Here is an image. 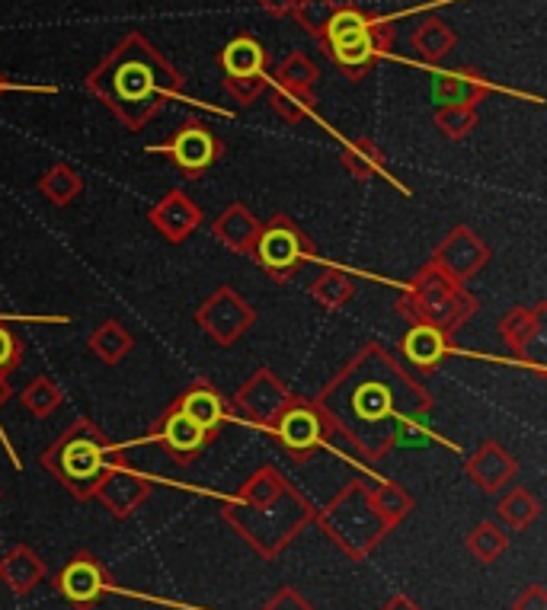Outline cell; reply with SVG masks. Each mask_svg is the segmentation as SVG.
<instances>
[{
  "label": "cell",
  "instance_id": "cell-34",
  "mask_svg": "<svg viewBox=\"0 0 547 610\" xmlns=\"http://www.w3.org/2000/svg\"><path fill=\"white\" fill-rule=\"evenodd\" d=\"M414 48L420 51V58H426V61H442L455 48V33L442 20L429 16L426 23H420L414 30Z\"/></svg>",
  "mask_w": 547,
  "mask_h": 610
},
{
  "label": "cell",
  "instance_id": "cell-11",
  "mask_svg": "<svg viewBox=\"0 0 547 610\" xmlns=\"http://www.w3.org/2000/svg\"><path fill=\"white\" fill-rule=\"evenodd\" d=\"M272 435L295 464H307L311 457H317V450L330 442L314 400H301V397H295L292 407L279 415V422L272 425Z\"/></svg>",
  "mask_w": 547,
  "mask_h": 610
},
{
  "label": "cell",
  "instance_id": "cell-4",
  "mask_svg": "<svg viewBox=\"0 0 547 610\" xmlns=\"http://www.w3.org/2000/svg\"><path fill=\"white\" fill-rule=\"evenodd\" d=\"M119 460H126L123 450L90 419H74L65 435L55 438L51 448L43 454L45 470L74 498H93V489L103 480V473Z\"/></svg>",
  "mask_w": 547,
  "mask_h": 610
},
{
  "label": "cell",
  "instance_id": "cell-16",
  "mask_svg": "<svg viewBox=\"0 0 547 610\" xmlns=\"http://www.w3.org/2000/svg\"><path fill=\"white\" fill-rule=\"evenodd\" d=\"M151 442H158L179 467H186V464H193L202 450L209 448L214 438L206 435L196 422H189L179 409L170 403L161 412V419L154 422V429H151Z\"/></svg>",
  "mask_w": 547,
  "mask_h": 610
},
{
  "label": "cell",
  "instance_id": "cell-24",
  "mask_svg": "<svg viewBox=\"0 0 547 610\" xmlns=\"http://www.w3.org/2000/svg\"><path fill=\"white\" fill-rule=\"evenodd\" d=\"M490 93V83L474 71H449L432 78V99L442 106H477Z\"/></svg>",
  "mask_w": 547,
  "mask_h": 610
},
{
  "label": "cell",
  "instance_id": "cell-21",
  "mask_svg": "<svg viewBox=\"0 0 547 610\" xmlns=\"http://www.w3.org/2000/svg\"><path fill=\"white\" fill-rule=\"evenodd\" d=\"M400 352L410 365H417L420 371H435L449 359L452 352V336H445L442 329L426 324H410V329L400 339Z\"/></svg>",
  "mask_w": 547,
  "mask_h": 610
},
{
  "label": "cell",
  "instance_id": "cell-39",
  "mask_svg": "<svg viewBox=\"0 0 547 610\" xmlns=\"http://www.w3.org/2000/svg\"><path fill=\"white\" fill-rule=\"evenodd\" d=\"M224 90L231 93L234 103L253 106L269 90V81H266V74H256V78H224Z\"/></svg>",
  "mask_w": 547,
  "mask_h": 610
},
{
  "label": "cell",
  "instance_id": "cell-26",
  "mask_svg": "<svg viewBox=\"0 0 547 610\" xmlns=\"http://www.w3.org/2000/svg\"><path fill=\"white\" fill-rule=\"evenodd\" d=\"M86 349L103 365H119V362H126V355L135 349V336L119 320H106V324L93 329V336L86 339Z\"/></svg>",
  "mask_w": 547,
  "mask_h": 610
},
{
  "label": "cell",
  "instance_id": "cell-42",
  "mask_svg": "<svg viewBox=\"0 0 547 610\" xmlns=\"http://www.w3.org/2000/svg\"><path fill=\"white\" fill-rule=\"evenodd\" d=\"M512 610H547V591L542 585H528L519 598Z\"/></svg>",
  "mask_w": 547,
  "mask_h": 610
},
{
  "label": "cell",
  "instance_id": "cell-45",
  "mask_svg": "<svg viewBox=\"0 0 547 610\" xmlns=\"http://www.w3.org/2000/svg\"><path fill=\"white\" fill-rule=\"evenodd\" d=\"M3 90H7V81H3V74H0V93H3Z\"/></svg>",
  "mask_w": 547,
  "mask_h": 610
},
{
  "label": "cell",
  "instance_id": "cell-1",
  "mask_svg": "<svg viewBox=\"0 0 547 610\" xmlns=\"http://www.w3.org/2000/svg\"><path fill=\"white\" fill-rule=\"evenodd\" d=\"M314 407L327 438L365 464H381L410 435H426L420 422L432 412V397L381 342H369L330 377Z\"/></svg>",
  "mask_w": 547,
  "mask_h": 610
},
{
  "label": "cell",
  "instance_id": "cell-13",
  "mask_svg": "<svg viewBox=\"0 0 547 610\" xmlns=\"http://www.w3.org/2000/svg\"><path fill=\"white\" fill-rule=\"evenodd\" d=\"M161 151L170 154V161L176 163L186 176H202L206 169H211L214 163L221 161L224 144L218 141V134L211 131L209 125H202L199 119H189V122L176 128V134L170 138Z\"/></svg>",
  "mask_w": 547,
  "mask_h": 610
},
{
  "label": "cell",
  "instance_id": "cell-44",
  "mask_svg": "<svg viewBox=\"0 0 547 610\" xmlns=\"http://www.w3.org/2000/svg\"><path fill=\"white\" fill-rule=\"evenodd\" d=\"M10 400V384H7V374H0V407Z\"/></svg>",
  "mask_w": 547,
  "mask_h": 610
},
{
  "label": "cell",
  "instance_id": "cell-15",
  "mask_svg": "<svg viewBox=\"0 0 547 610\" xmlns=\"http://www.w3.org/2000/svg\"><path fill=\"white\" fill-rule=\"evenodd\" d=\"M109 585H113V575L93 553H78L55 575V591L68 598L74 608H93L106 595Z\"/></svg>",
  "mask_w": 547,
  "mask_h": 610
},
{
  "label": "cell",
  "instance_id": "cell-40",
  "mask_svg": "<svg viewBox=\"0 0 547 610\" xmlns=\"http://www.w3.org/2000/svg\"><path fill=\"white\" fill-rule=\"evenodd\" d=\"M23 362V342H20V336L10 329V326L0 324V374H13L16 367Z\"/></svg>",
  "mask_w": 547,
  "mask_h": 610
},
{
  "label": "cell",
  "instance_id": "cell-23",
  "mask_svg": "<svg viewBox=\"0 0 547 610\" xmlns=\"http://www.w3.org/2000/svg\"><path fill=\"white\" fill-rule=\"evenodd\" d=\"M259 221H256V214H253L247 204L234 202L228 204L218 218H214V224H211V234L221 241V244L228 246L231 253H244V256H251L253 253V244H256V237H259Z\"/></svg>",
  "mask_w": 547,
  "mask_h": 610
},
{
  "label": "cell",
  "instance_id": "cell-7",
  "mask_svg": "<svg viewBox=\"0 0 547 610\" xmlns=\"http://www.w3.org/2000/svg\"><path fill=\"white\" fill-rule=\"evenodd\" d=\"M314 521L349 560L372 556L375 547L391 533V528L381 521V515L372 505L365 480H356V483L339 489L337 495L314 515Z\"/></svg>",
  "mask_w": 547,
  "mask_h": 610
},
{
  "label": "cell",
  "instance_id": "cell-10",
  "mask_svg": "<svg viewBox=\"0 0 547 610\" xmlns=\"http://www.w3.org/2000/svg\"><path fill=\"white\" fill-rule=\"evenodd\" d=\"M292 400H295V394L289 390V384L272 367H259L241 384V390L234 394L231 407L237 409V415H244L253 425L272 429L279 422V415L292 407Z\"/></svg>",
  "mask_w": 547,
  "mask_h": 610
},
{
  "label": "cell",
  "instance_id": "cell-6",
  "mask_svg": "<svg viewBox=\"0 0 547 610\" xmlns=\"http://www.w3.org/2000/svg\"><path fill=\"white\" fill-rule=\"evenodd\" d=\"M477 307H480L477 297L462 282L439 272L432 262L422 266L397 301L400 317H407L410 324L435 326L445 336H455L477 314Z\"/></svg>",
  "mask_w": 547,
  "mask_h": 610
},
{
  "label": "cell",
  "instance_id": "cell-29",
  "mask_svg": "<svg viewBox=\"0 0 547 610\" xmlns=\"http://www.w3.org/2000/svg\"><path fill=\"white\" fill-rule=\"evenodd\" d=\"M352 294H356V279H352L349 272L337 269V266H327V269L314 279V285H311V297H314L324 310H339V307H346V304L352 301Z\"/></svg>",
  "mask_w": 547,
  "mask_h": 610
},
{
  "label": "cell",
  "instance_id": "cell-3",
  "mask_svg": "<svg viewBox=\"0 0 547 610\" xmlns=\"http://www.w3.org/2000/svg\"><path fill=\"white\" fill-rule=\"evenodd\" d=\"M224 521L266 560L279 556L301 530L314 525L317 508L272 464L256 467L221 508Z\"/></svg>",
  "mask_w": 547,
  "mask_h": 610
},
{
  "label": "cell",
  "instance_id": "cell-17",
  "mask_svg": "<svg viewBox=\"0 0 547 610\" xmlns=\"http://www.w3.org/2000/svg\"><path fill=\"white\" fill-rule=\"evenodd\" d=\"M148 221H151V227H154L167 244H183V241H189V237L199 231V224H202V208L193 202L183 189H170L161 202L151 204Z\"/></svg>",
  "mask_w": 547,
  "mask_h": 610
},
{
  "label": "cell",
  "instance_id": "cell-25",
  "mask_svg": "<svg viewBox=\"0 0 547 610\" xmlns=\"http://www.w3.org/2000/svg\"><path fill=\"white\" fill-rule=\"evenodd\" d=\"M269 55L253 36H237L228 42V48L221 51V68L228 78H256L266 74Z\"/></svg>",
  "mask_w": 547,
  "mask_h": 610
},
{
  "label": "cell",
  "instance_id": "cell-33",
  "mask_svg": "<svg viewBox=\"0 0 547 610\" xmlns=\"http://www.w3.org/2000/svg\"><path fill=\"white\" fill-rule=\"evenodd\" d=\"M369 495H372V505L381 515V521L391 530L414 512V495L397 483H369Z\"/></svg>",
  "mask_w": 547,
  "mask_h": 610
},
{
  "label": "cell",
  "instance_id": "cell-27",
  "mask_svg": "<svg viewBox=\"0 0 547 610\" xmlns=\"http://www.w3.org/2000/svg\"><path fill=\"white\" fill-rule=\"evenodd\" d=\"M276 90H286L292 96H304V99H314V83H317V68L307 55L292 51L279 68H276Z\"/></svg>",
  "mask_w": 547,
  "mask_h": 610
},
{
  "label": "cell",
  "instance_id": "cell-32",
  "mask_svg": "<svg viewBox=\"0 0 547 610\" xmlns=\"http://www.w3.org/2000/svg\"><path fill=\"white\" fill-rule=\"evenodd\" d=\"M464 547H467V553H470L477 563L490 566V563H497L505 550H509V533H505L503 525H497V521H480V525L470 528Z\"/></svg>",
  "mask_w": 547,
  "mask_h": 610
},
{
  "label": "cell",
  "instance_id": "cell-19",
  "mask_svg": "<svg viewBox=\"0 0 547 610\" xmlns=\"http://www.w3.org/2000/svg\"><path fill=\"white\" fill-rule=\"evenodd\" d=\"M48 578L45 560L26 543H13L10 550L0 553V582L10 595L26 598L30 591H36Z\"/></svg>",
  "mask_w": 547,
  "mask_h": 610
},
{
  "label": "cell",
  "instance_id": "cell-5",
  "mask_svg": "<svg viewBox=\"0 0 547 610\" xmlns=\"http://www.w3.org/2000/svg\"><path fill=\"white\" fill-rule=\"evenodd\" d=\"M321 42L349 81H362L381 55L391 48L394 23L381 16H365L356 7H337Z\"/></svg>",
  "mask_w": 547,
  "mask_h": 610
},
{
  "label": "cell",
  "instance_id": "cell-8",
  "mask_svg": "<svg viewBox=\"0 0 547 610\" xmlns=\"http://www.w3.org/2000/svg\"><path fill=\"white\" fill-rule=\"evenodd\" d=\"M314 244L311 237L301 231V224L292 221L289 214H276L269 224L259 227V237L253 244V262L276 282V285H286L292 282L301 266L307 259H314Z\"/></svg>",
  "mask_w": 547,
  "mask_h": 610
},
{
  "label": "cell",
  "instance_id": "cell-14",
  "mask_svg": "<svg viewBox=\"0 0 547 610\" xmlns=\"http://www.w3.org/2000/svg\"><path fill=\"white\" fill-rule=\"evenodd\" d=\"M487 259H490V246L484 244L470 227H452L449 234H445V241L435 246V253H432V266L439 269V272H445L449 279H455V282H470L484 266H487Z\"/></svg>",
  "mask_w": 547,
  "mask_h": 610
},
{
  "label": "cell",
  "instance_id": "cell-2",
  "mask_svg": "<svg viewBox=\"0 0 547 610\" xmlns=\"http://www.w3.org/2000/svg\"><path fill=\"white\" fill-rule=\"evenodd\" d=\"M84 86L128 131H141L173 96H179L183 78L141 33H128L86 74Z\"/></svg>",
  "mask_w": 547,
  "mask_h": 610
},
{
  "label": "cell",
  "instance_id": "cell-43",
  "mask_svg": "<svg viewBox=\"0 0 547 610\" xmlns=\"http://www.w3.org/2000/svg\"><path fill=\"white\" fill-rule=\"evenodd\" d=\"M269 13H276V16H282V13H289L292 10V0H259Z\"/></svg>",
  "mask_w": 547,
  "mask_h": 610
},
{
  "label": "cell",
  "instance_id": "cell-41",
  "mask_svg": "<svg viewBox=\"0 0 547 610\" xmlns=\"http://www.w3.org/2000/svg\"><path fill=\"white\" fill-rule=\"evenodd\" d=\"M263 610H314L301 595H298L295 588H282V591H276L272 598H269V605Z\"/></svg>",
  "mask_w": 547,
  "mask_h": 610
},
{
  "label": "cell",
  "instance_id": "cell-20",
  "mask_svg": "<svg viewBox=\"0 0 547 610\" xmlns=\"http://www.w3.org/2000/svg\"><path fill=\"white\" fill-rule=\"evenodd\" d=\"M173 407L179 409L189 422H196V425H199L206 435H211V438H218V432H221V425H224V419H228V407H224L221 394L211 387L209 380L189 384V387L173 400Z\"/></svg>",
  "mask_w": 547,
  "mask_h": 610
},
{
  "label": "cell",
  "instance_id": "cell-31",
  "mask_svg": "<svg viewBox=\"0 0 547 610\" xmlns=\"http://www.w3.org/2000/svg\"><path fill=\"white\" fill-rule=\"evenodd\" d=\"M342 166H346V173L352 176V179H359V183H365V179H379V176H387V163H384V154H381L379 148L369 141V138H359V141H352V144H346V151H342Z\"/></svg>",
  "mask_w": 547,
  "mask_h": 610
},
{
  "label": "cell",
  "instance_id": "cell-28",
  "mask_svg": "<svg viewBox=\"0 0 547 610\" xmlns=\"http://www.w3.org/2000/svg\"><path fill=\"white\" fill-rule=\"evenodd\" d=\"M497 512H500V521H503L505 528L525 530L538 521V515H542V502L535 498L532 489L512 486L509 492H505L503 498H500Z\"/></svg>",
  "mask_w": 547,
  "mask_h": 610
},
{
  "label": "cell",
  "instance_id": "cell-9",
  "mask_svg": "<svg viewBox=\"0 0 547 610\" xmlns=\"http://www.w3.org/2000/svg\"><path fill=\"white\" fill-rule=\"evenodd\" d=\"M196 324L209 336L214 345H234L237 339H244L256 324V310L253 304L234 291L231 285L214 288V294L206 297V304L196 310Z\"/></svg>",
  "mask_w": 547,
  "mask_h": 610
},
{
  "label": "cell",
  "instance_id": "cell-36",
  "mask_svg": "<svg viewBox=\"0 0 547 610\" xmlns=\"http://www.w3.org/2000/svg\"><path fill=\"white\" fill-rule=\"evenodd\" d=\"M289 13L295 16L298 23H301L314 39H321L324 30H327V23H330V16L337 13V3H334V0H292V10H289Z\"/></svg>",
  "mask_w": 547,
  "mask_h": 610
},
{
  "label": "cell",
  "instance_id": "cell-38",
  "mask_svg": "<svg viewBox=\"0 0 547 610\" xmlns=\"http://www.w3.org/2000/svg\"><path fill=\"white\" fill-rule=\"evenodd\" d=\"M269 103H272V109H276L286 122L292 125L311 119V113H314V99L292 96V93H286V90H272V93H269Z\"/></svg>",
  "mask_w": 547,
  "mask_h": 610
},
{
  "label": "cell",
  "instance_id": "cell-22",
  "mask_svg": "<svg viewBox=\"0 0 547 610\" xmlns=\"http://www.w3.org/2000/svg\"><path fill=\"white\" fill-rule=\"evenodd\" d=\"M500 336H503L505 349L519 359H528L532 349H542V336H545V304L542 307H512L500 320Z\"/></svg>",
  "mask_w": 547,
  "mask_h": 610
},
{
  "label": "cell",
  "instance_id": "cell-37",
  "mask_svg": "<svg viewBox=\"0 0 547 610\" xmlns=\"http://www.w3.org/2000/svg\"><path fill=\"white\" fill-rule=\"evenodd\" d=\"M435 125L445 138L462 141L477 128V113H474V106H442L435 113Z\"/></svg>",
  "mask_w": 547,
  "mask_h": 610
},
{
  "label": "cell",
  "instance_id": "cell-12",
  "mask_svg": "<svg viewBox=\"0 0 547 610\" xmlns=\"http://www.w3.org/2000/svg\"><path fill=\"white\" fill-rule=\"evenodd\" d=\"M151 480L144 473H138L135 467H128L126 460L113 464L103 480L93 489V498L116 518V521H126L131 518L151 495Z\"/></svg>",
  "mask_w": 547,
  "mask_h": 610
},
{
  "label": "cell",
  "instance_id": "cell-30",
  "mask_svg": "<svg viewBox=\"0 0 547 610\" xmlns=\"http://www.w3.org/2000/svg\"><path fill=\"white\" fill-rule=\"evenodd\" d=\"M39 192L55 208H68L81 192H84V179L78 169H71L68 163H55L51 169H45L39 179Z\"/></svg>",
  "mask_w": 547,
  "mask_h": 610
},
{
  "label": "cell",
  "instance_id": "cell-18",
  "mask_svg": "<svg viewBox=\"0 0 547 610\" xmlns=\"http://www.w3.org/2000/svg\"><path fill=\"white\" fill-rule=\"evenodd\" d=\"M464 473H467V480H470L474 486L490 492V495H497V492H503V489L515 480L519 464H515V457H512L503 445L484 442L480 448L470 454V460L464 464Z\"/></svg>",
  "mask_w": 547,
  "mask_h": 610
},
{
  "label": "cell",
  "instance_id": "cell-35",
  "mask_svg": "<svg viewBox=\"0 0 547 610\" xmlns=\"http://www.w3.org/2000/svg\"><path fill=\"white\" fill-rule=\"evenodd\" d=\"M20 400H23V407H26V412L33 419H48L55 409H61V403H65V390L51 377L39 374V377H33L26 384V390H23Z\"/></svg>",
  "mask_w": 547,
  "mask_h": 610
}]
</instances>
